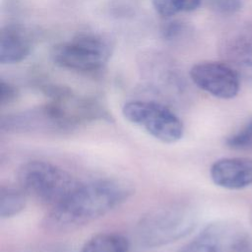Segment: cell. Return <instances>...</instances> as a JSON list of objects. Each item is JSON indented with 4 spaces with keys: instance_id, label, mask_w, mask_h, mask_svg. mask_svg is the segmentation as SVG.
Returning <instances> with one entry per match:
<instances>
[{
    "instance_id": "cell-5",
    "label": "cell",
    "mask_w": 252,
    "mask_h": 252,
    "mask_svg": "<svg viewBox=\"0 0 252 252\" xmlns=\"http://www.w3.org/2000/svg\"><path fill=\"white\" fill-rule=\"evenodd\" d=\"M122 113L129 122L162 143L172 144L183 137L182 121L161 103L150 100H131L124 104Z\"/></svg>"
},
{
    "instance_id": "cell-2",
    "label": "cell",
    "mask_w": 252,
    "mask_h": 252,
    "mask_svg": "<svg viewBox=\"0 0 252 252\" xmlns=\"http://www.w3.org/2000/svg\"><path fill=\"white\" fill-rule=\"evenodd\" d=\"M21 189L36 201L51 206L63 202L79 185L63 168L43 160H31L18 172Z\"/></svg>"
},
{
    "instance_id": "cell-16",
    "label": "cell",
    "mask_w": 252,
    "mask_h": 252,
    "mask_svg": "<svg viewBox=\"0 0 252 252\" xmlns=\"http://www.w3.org/2000/svg\"><path fill=\"white\" fill-rule=\"evenodd\" d=\"M17 95H18L17 89L13 85L1 80V83H0V101H1V104L4 105V104H8V103L14 101L15 98L17 97Z\"/></svg>"
},
{
    "instance_id": "cell-1",
    "label": "cell",
    "mask_w": 252,
    "mask_h": 252,
    "mask_svg": "<svg viewBox=\"0 0 252 252\" xmlns=\"http://www.w3.org/2000/svg\"><path fill=\"white\" fill-rule=\"evenodd\" d=\"M131 192L127 183L116 179L79 184L63 202L51 208L42 226L51 232L73 230L104 216L123 203Z\"/></svg>"
},
{
    "instance_id": "cell-9",
    "label": "cell",
    "mask_w": 252,
    "mask_h": 252,
    "mask_svg": "<svg viewBox=\"0 0 252 252\" xmlns=\"http://www.w3.org/2000/svg\"><path fill=\"white\" fill-rule=\"evenodd\" d=\"M213 182L222 188L238 190L252 185V158H223L210 169Z\"/></svg>"
},
{
    "instance_id": "cell-11",
    "label": "cell",
    "mask_w": 252,
    "mask_h": 252,
    "mask_svg": "<svg viewBox=\"0 0 252 252\" xmlns=\"http://www.w3.org/2000/svg\"><path fill=\"white\" fill-rule=\"evenodd\" d=\"M127 239L117 233H100L85 243L81 252H127Z\"/></svg>"
},
{
    "instance_id": "cell-10",
    "label": "cell",
    "mask_w": 252,
    "mask_h": 252,
    "mask_svg": "<svg viewBox=\"0 0 252 252\" xmlns=\"http://www.w3.org/2000/svg\"><path fill=\"white\" fill-rule=\"evenodd\" d=\"M32 49L29 33L19 25L10 24L0 31V63L14 64L28 57Z\"/></svg>"
},
{
    "instance_id": "cell-14",
    "label": "cell",
    "mask_w": 252,
    "mask_h": 252,
    "mask_svg": "<svg viewBox=\"0 0 252 252\" xmlns=\"http://www.w3.org/2000/svg\"><path fill=\"white\" fill-rule=\"evenodd\" d=\"M226 145L230 149L238 151L252 150V119L243 125L238 131L226 139Z\"/></svg>"
},
{
    "instance_id": "cell-3",
    "label": "cell",
    "mask_w": 252,
    "mask_h": 252,
    "mask_svg": "<svg viewBox=\"0 0 252 252\" xmlns=\"http://www.w3.org/2000/svg\"><path fill=\"white\" fill-rule=\"evenodd\" d=\"M195 221V213L189 206L167 205L148 213L141 219L138 235L147 246H161L187 235L194 228Z\"/></svg>"
},
{
    "instance_id": "cell-4",
    "label": "cell",
    "mask_w": 252,
    "mask_h": 252,
    "mask_svg": "<svg viewBox=\"0 0 252 252\" xmlns=\"http://www.w3.org/2000/svg\"><path fill=\"white\" fill-rule=\"evenodd\" d=\"M111 54L109 43L96 34H80L55 44L50 51L52 62L62 68L79 72L100 70Z\"/></svg>"
},
{
    "instance_id": "cell-12",
    "label": "cell",
    "mask_w": 252,
    "mask_h": 252,
    "mask_svg": "<svg viewBox=\"0 0 252 252\" xmlns=\"http://www.w3.org/2000/svg\"><path fill=\"white\" fill-rule=\"evenodd\" d=\"M25 192L14 187L0 188V217L11 218L18 215L26 206Z\"/></svg>"
},
{
    "instance_id": "cell-15",
    "label": "cell",
    "mask_w": 252,
    "mask_h": 252,
    "mask_svg": "<svg viewBox=\"0 0 252 252\" xmlns=\"http://www.w3.org/2000/svg\"><path fill=\"white\" fill-rule=\"evenodd\" d=\"M210 7L217 13L231 15L241 9V0H209Z\"/></svg>"
},
{
    "instance_id": "cell-8",
    "label": "cell",
    "mask_w": 252,
    "mask_h": 252,
    "mask_svg": "<svg viewBox=\"0 0 252 252\" xmlns=\"http://www.w3.org/2000/svg\"><path fill=\"white\" fill-rule=\"evenodd\" d=\"M220 54L240 78L252 83V25H244L229 32L221 40Z\"/></svg>"
},
{
    "instance_id": "cell-7",
    "label": "cell",
    "mask_w": 252,
    "mask_h": 252,
    "mask_svg": "<svg viewBox=\"0 0 252 252\" xmlns=\"http://www.w3.org/2000/svg\"><path fill=\"white\" fill-rule=\"evenodd\" d=\"M248 239L244 232L227 223L208 226L198 237L179 252H247Z\"/></svg>"
},
{
    "instance_id": "cell-13",
    "label": "cell",
    "mask_w": 252,
    "mask_h": 252,
    "mask_svg": "<svg viewBox=\"0 0 252 252\" xmlns=\"http://www.w3.org/2000/svg\"><path fill=\"white\" fill-rule=\"evenodd\" d=\"M201 0H153L156 12L161 17L168 18L180 12H191L196 10Z\"/></svg>"
},
{
    "instance_id": "cell-6",
    "label": "cell",
    "mask_w": 252,
    "mask_h": 252,
    "mask_svg": "<svg viewBox=\"0 0 252 252\" xmlns=\"http://www.w3.org/2000/svg\"><path fill=\"white\" fill-rule=\"evenodd\" d=\"M190 78L199 89L218 98H233L240 89L241 78L223 61L196 63L190 69Z\"/></svg>"
}]
</instances>
